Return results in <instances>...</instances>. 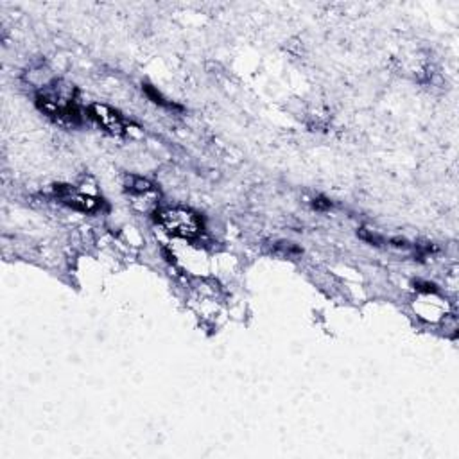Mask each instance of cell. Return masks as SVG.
<instances>
[{"instance_id":"cell-4","label":"cell","mask_w":459,"mask_h":459,"mask_svg":"<svg viewBox=\"0 0 459 459\" xmlns=\"http://www.w3.org/2000/svg\"><path fill=\"white\" fill-rule=\"evenodd\" d=\"M54 194L63 205L70 206V208L74 210H80V212H87V214L97 212V210L101 208V205H103V199L95 198V196L90 194H83V192H77V190L72 189L70 185H56Z\"/></svg>"},{"instance_id":"cell-2","label":"cell","mask_w":459,"mask_h":459,"mask_svg":"<svg viewBox=\"0 0 459 459\" xmlns=\"http://www.w3.org/2000/svg\"><path fill=\"white\" fill-rule=\"evenodd\" d=\"M156 221L172 237L194 241L203 234V221L194 210L183 206H170L156 212Z\"/></svg>"},{"instance_id":"cell-5","label":"cell","mask_w":459,"mask_h":459,"mask_svg":"<svg viewBox=\"0 0 459 459\" xmlns=\"http://www.w3.org/2000/svg\"><path fill=\"white\" fill-rule=\"evenodd\" d=\"M126 192L137 199L144 198L147 203H155L156 198H158V189H156L155 183H151L146 178H140V176H127Z\"/></svg>"},{"instance_id":"cell-7","label":"cell","mask_w":459,"mask_h":459,"mask_svg":"<svg viewBox=\"0 0 459 459\" xmlns=\"http://www.w3.org/2000/svg\"><path fill=\"white\" fill-rule=\"evenodd\" d=\"M357 235H359L363 241L370 242V244H373V246H382L386 242L384 237H380L379 234H375L373 230H368V228H360L359 232H357Z\"/></svg>"},{"instance_id":"cell-6","label":"cell","mask_w":459,"mask_h":459,"mask_svg":"<svg viewBox=\"0 0 459 459\" xmlns=\"http://www.w3.org/2000/svg\"><path fill=\"white\" fill-rule=\"evenodd\" d=\"M144 92H146V95L149 97L153 103L160 104V106H165V108H175V110H182L180 106H176L175 103H167L165 99L162 97V94H160L158 90H156L155 87H151V84H144Z\"/></svg>"},{"instance_id":"cell-1","label":"cell","mask_w":459,"mask_h":459,"mask_svg":"<svg viewBox=\"0 0 459 459\" xmlns=\"http://www.w3.org/2000/svg\"><path fill=\"white\" fill-rule=\"evenodd\" d=\"M36 106L49 119L63 127H75L83 122V115L77 104V90L74 84L63 80H54L45 84L36 94Z\"/></svg>"},{"instance_id":"cell-9","label":"cell","mask_w":459,"mask_h":459,"mask_svg":"<svg viewBox=\"0 0 459 459\" xmlns=\"http://www.w3.org/2000/svg\"><path fill=\"white\" fill-rule=\"evenodd\" d=\"M415 287L418 291H425V293H436V285L432 284H422V282H416Z\"/></svg>"},{"instance_id":"cell-8","label":"cell","mask_w":459,"mask_h":459,"mask_svg":"<svg viewBox=\"0 0 459 459\" xmlns=\"http://www.w3.org/2000/svg\"><path fill=\"white\" fill-rule=\"evenodd\" d=\"M313 205H314V208H317V210H327V208H330V206H332V203L327 201L325 198H317V199H314Z\"/></svg>"},{"instance_id":"cell-3","label":"cell","mask_w":459,"mask_h":459,"mask_svg":"<svg viewBox=\"0 0 459 459\" xmlns=\"http://www.w3.org/2000/svg\"><path fill=\"white\" fill-rule=\"evenodd\" d=\"M88 119L94 120L99 127L111 133V135H124L126 130L130 127L127 120L124 119L120 111L113 110V108L106 106L101 103H92L87 106Z\"/></svg>"}]
</instances>
